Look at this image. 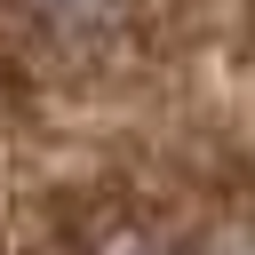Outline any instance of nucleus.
Listing matches in <instances>:
<instances>
[{"mask_svg":"<svg viewBox=\"0 0 255 255\" xmlns=\"http://www.w3.org/2000/svg\"><path fill=\"white\" fill-rule=\"evenodd\" d=\"M40 32H56V40H104V32H120L128 24V8L135 0H16Z\"/></svg>","mask_w":255,"mask_h":255,"instance_id":"f257e3e1","label":"nucleus"}]
</instances>
